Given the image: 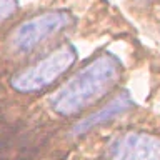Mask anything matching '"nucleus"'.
<instances>
[{
  "mask_svg": "<svg viewBox=\"0 0 160 160\" xmlns=\"http://www.w3.org/2000/svg\"><path fill=\"white\" fill-rule=\"evenodd\" d=\"M105 160H160V135L125 132L107 145Z\"/></svg>",
  "mask_w": 160,
  "mask_h": 160,
  "instance_id": "20e7f679",
  "label": "nucleus"
},
{
  "mask_svg": "<svg viewBox=\"0 0 160 160\" xmlns=\"http://www.w3.org/2000/svg\"><path fill=\"white\" fill-rule=\"evenodd\" d=\"M135 107V102L132 100L128 92H120L117 97H113L107 105H103L100 110L97 112L90 113L88 117H85L83 120H80L73 125L72 128V135L73 137H78V135H83L90 132L92 128L98 127V125H103V123H108L110 120H113L115 117H120L123 115L125 112L132 110Z\"/></svg>",
  "mask_w": 160,
  "mask_h": 160,
  "instance_id": "39448f33",
  "label": "nucleus"
},
{
  "mask_svg": "<svg viewBox=\"0 0 160 160\" xmlns=\"http://www.w3.org/2000/svg\"><path fill=\"white\" fill-rule=\"evenodd\" d=\"M122 73L123 63L117 55L112 52L100 53L50 97V108L60 117L78 115L112 92Z\"/></svg>",
  "mask_w": 160,
  "mask_h": 160,
  "instance_id": "f257e3e1",
  "label": "nucleus"
},
{
  "mask_svg": "<svg viewBox=\"0 0 160 160\" xmlns=\"http://www.w3.org/2000/svg\"><path fill=\"white\" fill-rule=\"evenodd\" d=\"M73 23L75 17L72 15V12L63 8L37 13L23 20L12 32L10 47L17 53H30L47 38L70 28Z\"/></svg>",
  "mask_w": 160,
  "mask_h": 160,
  "instance_id": "7ed1b4c3",
  "label": "nucleus"
},
{
  "mask_svg": "<svg viewBox=\"0 0 160 160\" xmlns=\"http://www.w3.org/2000/svg\"><path fill=\"white\" fill-rule=\"evenodd\" d=\"M75 62L77 48L72 43H63L27 68L13 73L10 77V87L18 93L42 92L57 82L63 73H67Z\"/></svg>",
  "mask_w": 160,
  "mask_h": 160,
  "instance_id": "f03ea898",
  "label": "nucleus"
},
{
  "mask_svg": "<svg viewBox=\"0 0 160 160\" xmlns=\"http://www.w3.org/2000/svg\"><path fill=\"white\" fill-rule=\"evenodd\" d=\"M18 8V0H0V23L8 20Z\"/></svg>",
  "mask_w": 160,
  "mask_h": 160,
  "instance_id": "423d86ee",
  "label": "nucleus"
}]
</instances>
